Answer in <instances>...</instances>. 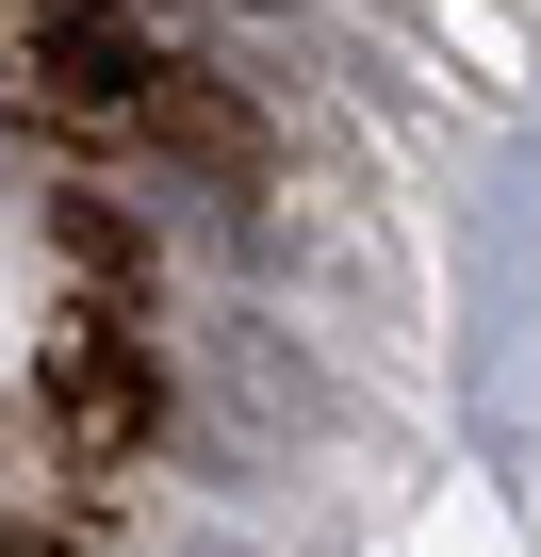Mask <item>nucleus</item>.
<instances>
[{
    "label": "nucleus",
    "mask_w": 541,
    "mask_h": 557,
    "mask_svg": "<svg viewBox=\"0 0 541 557\" xmlns=\"http://www.w3.org/2000/svg\"><path fill=\"white\" fill-rule=\"evenodd\" d=\"M34 394H50V443L83 475H115V459L164 443V345L132 329V296H99V278H83V312L34 345Z\"/></svg>",
    "instance_id": "nucleus-1"
},
{
    "label": "nucleus",
    "mask_w": 541,
    "mask_h": 557,
    "mask_svg": "<svg viewBox=\"0 0 541 557\" xmlns=\"http://www.w3.org/2000/svg\"><path fill=\"white\" fill-rule=\"evenodd\" d=\"M132 148L181 164V181H230V197H262V164H280V148H262V115H246L197 50H148V83H132Z\"/></svg>",
    "instance_id": "nucleus-2"
},
{
    "label": "nucleus",
    "mask_w": 541,
    "mask_h": 557,
    "mask_svg": "<svg viewBox=\"0 0 541 557\" xmlns=\"http://www.w3.org/2000/svg\"><path fill=\"white\" fill-rule=\"evenodd\" d=\"M0 557H83V524H0Z\"/></svg>",
    "instance_id": "nucleus-3"
}]
</instances>
